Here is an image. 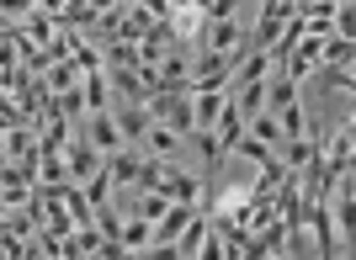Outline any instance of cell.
<instances>
[{"mask_svg": "<svg viewBox=\"0 0 356 260\" xmlns=\"http://www.w3.org/2000/svg\"><path fill=\"white\" fill-rule=\"evenodd\" d=\"M165 197H170V202H192V207H202V175H192V170H181V165H170Z\"/></svg>", "mask_w": 356, "mask_h": 260, "instance_id": "cell-7", "label": "cell"}, {"mask_svg": "<svg viewBox=\"0 0 356 260\" xmlns=\"http://www.w3.org/2000/svg\"><path fill=\"white\" fill-rule=\"evenodd\" d=\"M356 43L351 38H325V64H351Z\"/></svg>", "mask_w": 356, "mask_h": 260, "instance_id": "cell-14", "label": "cell"}, {"mask_svg": "<svg viewBox=\"0 0 356 260\" xmlns=\"http://www.w3.org/2000/svg\"><path fill=\"white\" fill-rule=\"evenodd\" d=\"M112 122H118V138H122V144H138L154 117H149L144 106H134V101H118V106H112Z\"/></svg>", "mask_w": 356, "mask_h": 260, "instance_id": "cell-3", "label": "cell"}, {"mask_svg": "<svg viewBox=\"0 0 356 260\" xmlns=\"http://www.w3.org/2000/svg\"><path fill=\"white\" fill-rule=\"evenodd\" d=\"M38 11V0H0V22H22Z\"/></svg>", "mask_w": 356, "mask_h": 260, "instance_id": "cell-16", "label": "cell"}, {"mask_svg": "<svg viewBox=\"0 0 356 260\" xmlns=\"http://www.w3.org/2000/svg\"><path fill=\"white\" fill-rule=\"evenodd\" d=\"M43 86H48V96H59V90H74V86H80V64H74V58H59V64L43 74Z\"/></svg>", "mask_w": 356, "mask_h": 260, "instance_id": "cell-10", "label": "cell"}, {"mask_svg": "<svg viewBox=\"0 0 356 260\" xmlns=\"http://www.w3.org/2000/svg\"><path fill=\"white\" fill-rule=\"evenodd\" d=\"M138 165H144V154H138L134 144H122V149H112V154H102V170H106V181H112V191L138 186Z\"/></svg>", "mask_w": 356, "mask_h": 260, "instance_id": "cell-2", "label": "cell"}, {"mask_svg": "<svg viewBox=\"0 0 356 260\" xmlns=\"http://www.w3.org/2000/svg\"><path fill=\"white\" fill-rule=\"evenodd\" d=\"M138 255H144V260H181V255H176V245H144Z\"/></svg>", "mask_w": 356, "mask_h": 260, "instance_id": "cell-18", "label": "cell"}, {"mask_svg": "<svg viewBox=\"0 0 356 260\" xmlns=\"http://www.w3.org/2000/svg\"><path fill=\"white\" fill-rule=\"evenodd\" d=\"M90 223H96V234H102V239H118V229H122V218L112 213V207H96V218H90Z\"/></svg>", "mask_w": 356, "mask_h": 260, "instance_id": "cell-15", "label": "cell"}, {"mask_svg": "<svg viewBox=\"0 0 356 260\" xmlns=\"http://www.w3.org/2000/svg\"><path fill=\"white\" fill-rule=\"evenodd\" d=\"M64 170H70V181L74 186H86L90 175L102 170V154H96V149H90V138L80 128L70 133V144H64Z\"/></svg>", "mask_w": 356, "mask_h": 260, "instance_id": "cell-1", "label": "cell"}, {"mask_svg": "<svg viewBox=\"0 0 356 260\" xmlns=\"http://www.w3.org/2000/svg\"><path fill=\"white\" fill-rule=\"evenodd\" d=\"M80 96H86V117L90 112H112V90H106L102 64H96V70H80Z\"/></svg>", "mask_w": 356, "mask_h": 260, "instance_id": "cell-5", "label": "cell"}, {"mask_svg": "<svg viewBox=\"0 0 356 260\" xmlns=\"http://www.w3.org/2000/svg\"><path fill=\"white\" fill-rule=\"evenodd\" d=\"M80 191H86V202H90V207H106V197H112V181H106V170H96Z\"/></svg>", "mask_w": 356, "mask_h": 260, "instance_id": "cell-13", "label": "cell"}, {"mask_svg": "<svg viewBox=\"0 0 356 260\" xmlns=\"http://www.w3.org/2000/svg\"><path fill=\"white\" fill-rule=\"evenodd\" d=\"M266 260H287V250H271V255H266Z\"/></svg>", "mask_w": 356, "mask_h": 260, "instance_id": "cell-19", "label": "cell"}, {"mask_svg": "<svg viewBox=\"0 0 356 260\" xmlns=\"http://www.w3.org/2000/svg\"><path fill=\"white\" fill-rule=\"evenodd\" d=\"M38 128H43V122H16V128L0 133V149H6V159H27L32 149H38Z\"/></svg>", "mask_w": 356, "mask_h": 260, "instance_id": "cell-8", "label": "cell"}, {"mask_svg": "<svg viewBox=\"0 0 356 260\" xmlns=\"http://www.w3.org/2000/svg\"><path fill=\"white\" fill-rule=\"evenodd\" d=\"M234 6H239V0H208V11H202V16H208V22H234Z\"/></svg>", "mask_w": 356, "mask_h": 260, "instance_id": "cell-17", "label": "cell"}, {"mask_svg": "<svg viewBox=\"0 0 356 260\" xmlns=\"http://www.w3.org/2000/svg\"><path fill=\"white\" fill-rule=\"evenodd\" d=\"M144 144H149V159H176V149H181V138L165 122H149V133H144Z\"/></svg>", "mask_w": 356, "mask_h": 260, "instance_id": "cell-9", "label": "cell"}, {"mask_svg": "<svg viewBox=\"0 0 356 260\" xmlns=\"http://www.w3.org/2000/svg\"><path fill=\"white\" fill-rule=\"evenodd\" d=\"M90 138V149L96 154H112V149H122V138H118V122H112V112H90L86 117V128H80Z\"/></svg>", "mask_w": 356, "mask_h": 260, "instance_id": "cell-4", "label": "cell"}, {"mask_svg": "<svg viewBox=\"0 0 356 260\" xmlns=\"http://www.w3.org/2000/svg\"><path fill=\"white\" fill-rule=\"evenodd\" d=\"M118 245L122 250H144V245H154V229H149V223H144V218H122V229H118Z\"/></svg>", "mask_w": 356, "mask_h": 260, "instance_id": "cell-11", "label": "cell"}, {"mask_svg": "<svg viewBox=\"0 0 356 260\" xmlns=\"http://www.w3.org/2000/svg\"><path fill=\"white\" fill-rule=\"evenodd\" d=\"M165 207H170V197H165V191H144V197H138V218H144V223H160Z\"/></svg>", "mask_w": 356, "mask_h": 260, "instance_id": "cell-12", "label": "cell"}, {"mask_svg": "<svg viewBox=\"0 0 356 260\" xmlns=\"http://www.w3.org/2000/svg\"><path fill=\"white\" fill-rule=\"evenodd\" d=\"M245 43V27L239 22H208V32H202V54H229V48H239Z\"/></svg>", "mask_w": 356, "mask_h": 260, "instance_id": "cell-6", "label": "cell"}]
</instances>
